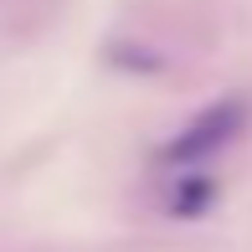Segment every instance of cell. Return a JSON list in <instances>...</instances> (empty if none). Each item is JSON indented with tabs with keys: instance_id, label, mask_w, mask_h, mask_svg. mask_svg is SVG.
<instances>
[{
	"instance_id": "1",
	"label": "cell",
	"mask_w": 252,
	"mask_h": 252,
	"mask_svg": "<svg viewBox=\"0 0 252 252\" xmlns=\"http://www.w3.org/2000/svg\"><path fill=\"white\" fill-rule=\"evenodd\" d=\"M242 124H247V108L237 98H226V103H211L206 113H196V119L186 124V129L170 139V150L165 159H175V165H190V159H206V155H216L221 144H232V134H242Z\"/></svg>"
},
{
	"instance_id": "2",
	"label": "cell",
	"mask_w": 252,
	"mask_h": 252,
	"mask_svg": "<svg viewBox=\"0 0 252 252\" xmlns=\"http://www.w3.org/2000/svg\"><path fill=\"white\" fill-rule=\"evenodd\" d=\"M206 201H211V186H206V180H186V186H180V196H175V211L190 216V211H201Z\"/></svg>"
}]
</instances>
